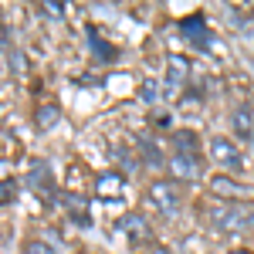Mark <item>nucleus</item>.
Returning a JSON list of instances; mask_svg holds the SVG:
<instances>
[{"mask_svg": "<svg viewBox=\"0 0 254 254\" xmlns=\"http://www.w3.org/2000/svg\"><path fill=\"white\" fill-rule=\"evenodd\" d=\"M183 38L193 41L196 48H214V34H210V27H207V20L200 17H187L183 20Z\"/></svg>", "mask_w": 254, "mask_h": 254, "instance_id": "7", "label": "nucleus"}, {"mask_svg": "<svg viewBox=\"0 0 254 254\" xmlns=\"http://www.w3.org/2000/svg\"><path fill=\"white\" fill-rule=\"evenodd\" d=\"M166 173L176 183H193V180H200V156H180V153H173L170 163H166Z\"/></svg>", "mask_w": 254, "mask_h": 254, "instance_id": "4", "label": "nucleus"}, {"mask_svg": "<svg viewBox=\"0 0 254 254\" xmlns=\"http://www.w3.org/2000/svg\"><path fill=\"white\" fill-rule=\"evenodd\" d=\"M231 122H234V132L241 139H254V105H237Z\"/></svg>", "mask_w": 254, "mask_h": 254, "instance_id": "10", "label": "nucleus"}, {"mask_svg": "<svg viewBox=\"0 0 254 254\" xmlns=\"http://www.w3.org/2000/svg\"><path fill=\"white\" fill-rule=\"evenodd\" d=\"M58 119H61L58 105H41L38 112H34V126L48 132V129H55V126H58Z\"/></svg>", "mask_w": 254, "mask_h": 254, "instance_id": "11", "label": "nucleus"}, {"mask_svg": "<svg viewBox=\"0 0 254 254\" xmlns=\"http://www.w3.org/2000/svg\"><path fill=\"white\" fill-rule=\"evenodd\" d=\"M187 78H190V61L183 58V55H166V78H163L166 92L183 88V85H187Z\"/></svg>", "mask_w": 254, "mask_h": 254, "instance_id": "5", "label": "nucleus"}, {"mask_svg": "<svg viewBox=\"0 0 254 254\" xmlns=\"http://www.w3.org/2000/svg\"><path fill=\"white\" fill-rule=\"evenodd\" d=\"M207 153H210V163L220 166V170H234V173L241 170V149L231 139H224V136L207 139Z\"/></svg>", "mask_w": 254, "mask_h": 254, "instance_id": "2", "label": "nucleus"}, {"mask_svg": "<svg viewBox=\"0 0 254 254\" xmlns=\"http://www.w3.org/2000/svg\"><path fill=\"white\" fill-rule=\"evenodd\" d=\"M159 95V88H156V81L153 78H146L142 81V98H146V102H153V98Z\"/></svg>", "mask_w": 254, "mask_h": 254, "instance_id": "15", "label": "nucleus"}, {"mask_svg": "<svg viewBox=\"0 0 254 254\" xmlns=\"http://www.w3.org/2000/svg\"><path fill=\"white\" fill-rule=\"evenodd\" d=\"M149 254H173V251H166V248H159V244H153V248H149Z\"/></svg>", "mask_w": 254, "mask_h": 254, "instance_id": "16", "label": "nucleus"}, {"mask_svg": "<svg viewBox=\"0 0 254 254\" xmlns=\"http://www.w3.org/2000/svg\"><path fill=\"white\" fill-rule=\"evenodd\" d=\"M7 38H10V34H7V27H0V48L7 44Z\"/></svg>", "mask_w": 254, "mask_h": 254, "instance_id": "18", "label": "nucleus"}, {"mask_svg": "<svg viewBox=\"0 0 254 254\" xmlns=\"http://www.w3.org/2000/svg\"><path fill=\"white\" fill-rule=\"evenodd\" d=\"M248 231L254 234V210H248Z\"/></svg>", "mask_w": 254, "mask_h": 254, "instance_id": "17", "label": "nucleus"}, {"mask_svg": "<svg viewBox=\"0 0 254 254\" xmlns=\"http://www.w3.org/2000/svg\"><path fill=\"white\" fill-rule=\"evenodd\" d=\"M207 217H210V224H214L217 231H224V234L248 227V210H241V207H227V203H210Z\"/></svg>", "mask_w": 254, "mask_h": 254, "instance_id": "1", "label": "nucleus"}, {"mask_svg": "<svg viewBox=\"0 0 254 254\" xmlns=\"http://www.w3.org/2000/svg\"><path fill=\"white\" fill-rule=\"evenodd\" d=\"M170 146L180 156H196L200 153V136H196L193 129H176L173 136H170Z\"/></svg>", "mask_w": 254, "mask_h": 254, "instance_id": "9", "label": "nucleus"}, {"mask_svg": "<svg viewBox=\"0 0 254 254\" xmlns=\"http://www.w3.org/2000/svg\"><path fill=\"white\" fill-rule=\"evenodd\" d=\"M231 254H254V251H231Z\"/></svg>", "mask_w": 254, "mask_h": 254, "instance_id": "19", "label": "nucleus"}, {"mask_svg": "<svg viewBox=\"0 0 254 254\" xmlns=\"http://www.w3.org/2000/svg\"><path fill=\"white\" fill-rule=\"evenodd\" d=\"M24 254H55V248L44 244V241H27L24 244Z\"/></svg>", "mask_w": 254, "mask_h": 254, "instance_id": "14", "label": "nucleus"}, {"mask_svg": "<svg viewBox=\"0 0 254 254\" xmlns=\"http://www.w3.org/2000/svg\"><path fill=\"white\" fill-rule=\"evenodd\" d=\"M122 187H126V176L119 173V170H105V173L95 176V196L98 200H116L122 193Z\"/></svg>", "mask_w": 254, "mask_h": 254, "instance_id": "6", "label": "nucleus"}, {"mask_svg": "<svg viewBox=\"0 0 254 254\" xmlns=\"http://www.w3.org/2000/svg\"><path fill=\"white\" fill-rule=\"evenodd\" d=\"M149 203L156 207L163 217H173L180 210V193H176L173 183H166V180H156L153 187H149Z\"/></svg>", "mask_w": 254, "mask_h": 254, "instance_id": "3", "label": "nucleus"}, {"mask_svg": "<svg viewBox=\"0 0 254 254\" xmlns=\"http://www.w3.org/2000/svg\"><path fill=\"white\" fill-rule=\"evenodd\" d=\"M41 10H44V14H48V17H64V3H58V0H44V3H41Z\"/></svg>", "mask_w": 254, "mask_h": 254, "instance_id": "13", "label": "nucleus"}, {"mask_svg": "<svg viewBox=\"0 0 254 254\" xmlns=\"http://www.w3.org/2000/svg\"><path fill=\"white\" fill-rule=\"evenodd\" d=\"M210 193L217 196H227V200H244V196H251V187H244V183H237L231 176H214L210 180Z\"/></svg>", "mask_w": 254, "mask_h": 254, "instance_id": "8", "label": "nucleus"}, {"mask_svg": "<svg viewBox=\"0 0 254 254\" xmlns=\"http://www.w3.org/2000/svg\"><path fill=\"white\" fill-rule=\"evenodd\" d=\"M119 224H122V231H129V234H146V224H142V217H139V214L122 217Z\"/></svg>", "mask_w": 254, "mask_h": 254, "instance_id": "12", "label": "nucleus"}]
</instances>
